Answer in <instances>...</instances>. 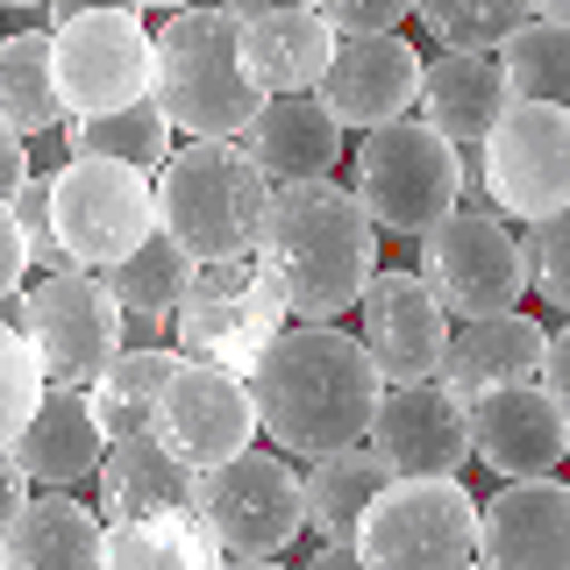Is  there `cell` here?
<instances>
[{
  "mask_svg": "<svg viewBox=\"0 0 570 570\" xmlns=\"http://www.w3.org/2000/svg\"><path fill=\"white\" fill-rule=\"evenodd\" d=\"M193 272H200V264H193L186 249L165 236V228H150V236H142L121 264H107L100 278L115 285V299L129 307V321H142V328H165V321L178 314V299H186Z\"/></svg>",
  "mask_w": 570,
  "mask_h": 570,
  "instance_id": "cell-31",
  "label": "cell"
},
{
  "mask_svg": "<svg viewBox=\"0 0 570 570\" xmlns=\"http://www.w3.org/2000/svg\"><path fill=\"white\" fill-rule=\"evenodd\" d=\"M463 421H471V456L499 478H557L570 456V421L542 392V379L478 392L463 400Z\"/></svg>",
  "mask_w": 570,
  "mask_h": 570,
  "instance_id": "cell-17",
  "label": "cell"
},
{
  "mask_svg": "<svg viewBox=\"0 0 570 570\" xmlns=\"http://www.w3.org/2000/svg\"><path fill=\"white\" fill-rule=\"evenodd\" d=\"M193 521L214 534L222 557H285L307 534V492L278 450H243L193 478Z\"/></svg>",
  "mask_w": 570,
  "mask_h": 570,
  "instance_id": "cell-10",
  "label": "cell"
},
{
  "mask_svg": "<svg viewBox=\"0 0 570 570\" xmlns=\"http://www.w3.org/2000/svg\"><path fill=\"white\" fill-rule=\"evenodd\" d=\"M0 121L14 136H50L58 121H71L58 100V36L50 29L0 36Z\"/></svg>",
  "mask_w": 570,
  "mask_h": 570,
  "instance_id": "cell-27",
  "label": "cell"
},
{
  "mask_svg": "<svg viewBox=\"0 0 570 570\" xmlns=\"http://www.w3.org/2000/svg\"><path fill=\"white\" fill-rule=\"evenodd\" d=\"M428 293L442 299L450 321H492L513 314L528 285V243L513 236L507 214H492L485 200H456L435 228L421 236V264Z\"/></svg>",
  "mask_w": 570,
  "mask_h": 570,
  "instance_id": "cell-6",
  "label": "cell"
},
{
  "mask_svg": "<svg viewBox=\"0 0 570 570\" xmlns=\"http://www.w3.org/2000/svg\"><path fill=\"white\" fill-rule=\"evenodd\" d=\"M8 450H14V463L29 471L36 492H71V485H86V478H100L107 428H100V414H94V392L50 385Z\"/></svg>",
  "mask_w": 570,
  "mask_h": 570,
  "instance_id": "cell-20",
  "label": "cell"
},
{
  "mask_svg": "<svg viewBox=\"0 0 570 570\" xmlns=\"http://www.w3.org/2000/svg\"><path fill=\"white\" fill-rule=\"evenodd\" d=\"M499 71H507L513 100H542V107H570V29L528 14L507 43L492 50Z\"/></svg>",
  "mask_w": 570,
  "mask_h": 570,
  "instance_id": "cell-33",
  "label": "cell"
},
{
  "mask_svg": "<svg viewBox=\"0 0 570 570\" xmlns=\"http://www.w3.org/2000/svg\"><path fill=\"white\" fill-rule=\"evenodd\" d=\"M14 222H22V243H29V264L36 272H71L65 249H58V228H50V178H22V193H14Z\"/></svg>",
  "mask_w": 570,
  "mask_h": 570,
  "instance_id": "cell-37",
  "label": "cell"
},
{
  "mask_svg": "<svg viewBox=\"0 0 570 570\" xmlns=\"http://www.w3.org/2000/svg\"><path fill=\"white\" fill-rule=\"evenodd\" d=\"M421 71H428V58L406 43L400 29H385V36H343L314 94L328 100V115L343 121V129L364 136V129H385V121L414 115V107H421Z\"/></svg>",
  "mask_w": 570,
  "mask_h": 570,
  "instance_id": "cell-16",
  "label": "cell"
},
{
  "mask_svg": "<svg viewBox=\"0 0 570 570\" xmlns=\"http://www.w3.org/2000/svg\"><path fill=\"white\" fill-rule=\"evenodd\" d=\"M285 299L272 293V278L257 272V257H228L200 264L171 314V343L193 364H222V371H257V356L272 350V335L285 328Z\"/></svg>",
  "mask_w": 570,
  "mask_h": 570,
  "instance_id": "cell-11",
  "label": "cell"
},
{
  "mask_svg": "<svg viewBox=\"0 0 570 570\" xmlns=\"http://www.w3.org/2000/svg\"><path fill=\"white\" fill-rule=\"evenodd\" d=\"M222 570H285V563H278V557H228Z\"/></svg>",
  "mask_w": 570,
  "mask_h": 570,
  "instance_id": "cell-47",
  "label": "cell"
},
{
  "mask_svg": "<svg viewBox=\"0 0 570 570\" xmlns=\"http://www.w3.org/2000/svg\"><path fill=\"white\" fill-rule=\"evenodd\" d=\"M29 499H36L29 471H22V463H14V450H0V534H8V521H14V513L29 507Z\"/></svg>",
  "mask_w": 570,
  "mask_h": 570,
  "instance_id": "cell-42",
  "label": "cell"
},
{
  "mask_svg": "<svg viewBox=\"0 0 570 570\" xmlns=\"http://www.w3.org/2000/svg\"><path fill=\"white\" fill-rule=\"evenodd\" d=\"M343 136L350 129L328 115L321 94H272L243 129V150L257 157V171L272 186H285V178H328L343 165Z\"/></svg>",
  "mask_w": 570,
  "mask_h": 570,
  "instance_id": "cell-21",
  "label": "cell"
},
{
  "mask_svg": "<svg viewBox=\"0 0 570 570\" xmlns=\"http://www.w3.org/2000/svg\"><path fill=\"white\" fill-rule=\"evenodd\" d=\"M513 107V86L499 71L492 50H442L435 65L421 71V107L414 115L428 121L435 136H450L463 157L492 136V121Z\"/></svg>",
  "mask_w": 570,
  "mask_h": 570,
  "instance_id": "cell-22",
  "label": "cell"
},
{
  "mask_svg": "<svg viewBox=\"0 0 570 570\" xmlns=\"http://www.w3.org/2000/svg\"><path fill=\"white\" fill-rule=\"evenodd\" d=\"M14 321L43 356L50 385H94L121 350H129V307L115 299V285L100 272H43L36 285H22Z\"/></svg>",
  "mask_w": 570,
  "mask_h": 570,
  "instance_id": "cell-9",
  "label": "cell"
},
{
  "mask_svg": "<svg viewBox=\"0 0 570 570\" xmlns=\"http://www.w3.org/2000/svg\"><path fill=\"white\" fill-rule=\"evenodd\" d=\"M150 435L165 442L178 463H193V471H214V463L257 450V392H249L243 371H222V364H178L165 400H157V421Z\"/></svg>",
  "mask_w": 570,
  "mask_h": 570,
  "instance_id": "cell-14",
  "label": "cell"
},
{
  "mask_svg": "<svg viewBox=\"0 0 570 570\" xmlns=\"http://www.w3.org/2000/svg\"><path fill=\"white\" fill-rule=\"evenodd\" d=\"M157 228L186 249L193 264H228L257 249L272 178L243 142H186L157 165Z\"/></svg>",
  "mask_w": 570,
  "mask_h": 570,
  "instance_id": "cell-4",
  "label": "cell"
},
{
  "mask_svg": "<svg viewBox=\"0 0 570 570\" xmlns=\"http://www.w3.org/2000/svg\"><path fill=\"white\" fill-rule=\"evenodd\" d=\"M236 22H249V14H272V8H314V0H222Z\"/></svg>",
  "mask_w": 570,
  "mask_h": 570,
  "instance_id": "cell-45",
  "label": "cell"
},
{
  "mask_svg": "<svg viewBox=\"0 0 570 570\" xmlns=\"http://www.w3.org/2000/svg\"><path fill=\"white\" fill-rule=\"evenodd\" d=\"M356 557L371 570H463L478 563V499L463 478H385L356 521Z\"/></svg>",
  "mask_w": 570,
  "mask_h": 570,
  "instance_id": "cell-8",
  "label": "cell"
},
{
  "mask_svg": "<svg viewBox=\"0 0 570 570\" xmlns=\"http://www.w3.org/2000/svg\"><path fill=\"white\" fill-rule=\"evenodd\" d=\"M129 8H165V14H178V8H193V0H129Z\"/></svg>",
  "mask_w": 570,
  "mask_h": 570,
  "instance_id": "cell-48",
  "label": "cell"
},
{
  "mask_svg": "<svg viewBox=\"0 0 570 570\" xmlns=\"http://www.w3.org/2000/svg\"><path fill=\"white\" fill-rule=\"evenodd\" d=\"M463 570H478V563H463Z\"/></svg>",
  "mask_w": 570,
  "mask_h": 570,
  "instance_id": "cell-51",
  "label": "cell"
},
{
  "mask_svg": "<svg viewBox=\"0 0 570 570\" xmlns=\"http://www.w3.org/2000/svg\"><path fill=\"white\" fill-rule=\"evenodd\" d=\"M50 228L71 272H107L157 228V186L136 165H94L71 157L50 171Z\"/></svg>",
  "mask_w": 570,
  "mask_h": 570,
  "instance_id": "cell-12",
  "label": "cell"
},
{
  "mask_svg": "<svg viewBox=\"0 0 570 570\" xmlns=\"http://www.w3.org/2000/svg\"><path fill=\"white\" fill-rule=\"evenodd\" d=\"M299 492H307V534H321V542H356L364 507L385 492V463L371 456L364 442H350V450H335V456H314L307 478H299Z\"/></svg>",
  "mask_w": 570,
  "mask_h": 570,
  "instance_id": "cell-29",
  "label": "cell"
},
{
  "mask_svg": "<svg viewBox=\"0 0 570 570\" xmlns=\"http://www.w3.org/2000/svg\"><path fill=\"white\" fill-rule=\"evenodd\" d=\"M228 557L214 534L186 513H136V521H107L100 570H222Z\"/></svg>",
  "mask_w": 570,
  "mask_h": 570,
  "instance_id": "cell-28",
  "label": "cell"
},
{
  "mask_svg": "<svg viewBox=\"0 0 570 570\" xmlns=\"http://www.w3.org/2000/svg\"><path fill=\"white\" fill-rule=\"evenodd\" d=\"M307 570H371V563L356 557V542H321L307 557Z\"/></svg>",
  "mask_w": 570,
  "mask_h": 570,
  "instance_id": "cell-43",
  "label": "cell"
},
{
  "mask_svg": "<svg viewBox=\"0 0 570 570\" xmlns=\"http://www.w3.org/2000/svg\"><path fill=\"white\" fill-rule=\"evenodd\" d=\"M29 171H36V165H29V136H14L8 121H0V200H14Z\"/></svg>",
  "mask_w": 570,
  "mask_h": 570,
  "instance_id": "cell-41",
  "label": "cell"
},
{
  "mask_svg": "<svg viewBox=\"0 0 570 570\" xmlns=\"http://www.w3.org/2000/svg\"><path fill=\"white\" fill-rule=\"evenodd\" d=\"M150 36H157L150 100L171 115V129L193 136V142H243V129L264 107V86L243 65V22L236 14L228 8H178Z\"/></svg>",
  "mask_w": 570,
  "mask_h": 570,
  "instance_id": "cell-3",
  "label": "cell"
},
{
  "mask_svg": "<svg viewBox=\"0 0 570 570\" xmlns=\"http://www.w3.org/2000/svg\"><path fill=\"white\" fill-rule=\"evenodd\" d=\"M542 343H549V328L528 321L521 307L492 314V321H456L435 385L456 392V400H478V392H492V385H528L534 371H542Z\"/></svg>",
  "mask_w": 570,
  "mask_h": 570,
  "instance_id": "cell-23",
  "label": "cell"
},
{
  "mask_svg": "<svg viewBox=\"0 0 570 570\" xmlns=\"http://www.w3.org/2000/svg\"><path fill=\"white\" fill-rule=\"evenodd\" d=\"M364 450L385 463V478H456L471 463V421L463 400L435 379L421 385H385L379 414L364 428Z\"/></svg>",
  "mask_w": 570,
  "mask_h": 570,
  "instance_id": "cell-15",
  "label": "cell"
},
{
  "mask_svg": "<svg viewBox=\"0 0 570 570\" xmlns=\"http://www.w3.org/2000/svg\"><path fill=\"white\" fill-rule=\"evenodd\" d=\"M478 570H570L563 478H499V492L478 499Z\"/></svg>",
  "mask_w": 570,
  "mask_h": 570,
  "instance_id": "cell-18",
  "label": "cell"
},
{
  "mask_svg": "<svg viewBox=\"0 0 570 570\" xmlns=\"http://www.w3.org/2000/svg\"><path fill=\"white\" fill-rule=\"evenodd\" d=\"M178 364H186L178 343H142V350H121L115 364L86 385V392H94V414L107 428V442H115V435H142V428L157 421V400H165V385H171Z\"/></svg>",
  "mask_w": 570,
  "mask_h": 570,
  "instance_id": "cell-30",
  "label": "cell"
},
{
  "mask_svg": "<svg viewBox=\"0 0 570 570\" xmlns=\"http://www.w3.org/2000/svg\"><path fill=\"white\" fill-rule=\"evenodd\" d=\"M521 243H528V285L557 314H570V207H557L549 222H534Z\"/></svg>",
  "mask_w": 570,
  "mask_h": 570,
  "instance_id": "cell-36",
  "label": "cell"
},
{
  "mask_svg": "<svg viewBox=\"0 0 570 570\" xmlns=\"http://www.w3.org/2000/svg\"><path fill=\"white\" fill-rule=\"evenodd\" d=\"M249 392H257V428L272 435V450L314 463L364 442L385 379L364 335L335 328V321H285L249 371Z\"/></svg>",
  "mask_w": 570,
  "mask_h": 570,
  "instance_id": "cell-1",
  "label": "cell"
},
{
  "mask_svg": "<svg viewBox=\"0 0 570 570\" xmlns=\"http://www.w3.org/2000/svg\"><path fill=\"white\" fill-rule=\"evenodd\" d=\"M94 8H121V0H43V29H65V22H79V14H94Z\"/></svg>",
  "mask_w": 570,
  "mask_h": 570,
  "instance_id": "cell-44",
  "label": "cell"
},
{
  "mask_svg": "<svg viewBox=\"0 0 570 570\" xmlns=\"http://www.w3.org/2000/svg\"><path fill=\"white\" fill-rule=\"evenodd\" d=\"M335 43L343 36L328 29L321 8H272V14H249L243 22V65L264 86V100L272 94H314L328 58H335Z\"/></svg>",
  "mask_w": 570,
  "mask_h": 570,
  "instance_id": "cell-25",
  "label": "cell"
},
{
  "mask_svg": "<svg viewBox=\"0 0 570 570\" xmlns=\"http://www.w3.org/2000/svg\"><path fill=\"white\" fill-rule=\"evenodd\" d=\"M193 463H178L165 442L142 435H115L100 456V521H136V513H186L193 507Z\"/></svg>",
  "mask_w": 570,
  "mask_h": 570,
  "instance_id": "cell-26",
  "label": "cell"
},
{
  "mask_svg": "<svg viewBox=\"0 0 570 570\" xmlns=\"http://www.w3.org/2000/svg\"><path fill=\"white\" fill-rule=\"evenodd\" d=\"M50 392L43 379V356L22 335V321H0V450L22 435V421L36 414V400Z\"/></svg>",
  "mask_w": 570,
  "mask_h": 570,
  "instance_id": "cell-35",
  "label": "cell"
},
{
  "mask_svg": "<svg viewBox=\"0 0 570 570\" xmlns=\"http://www.w3.org/2000/svg\"><path fill=\"white\" fill-rule=\"evenodd\" d=\"M528 8L542 14V22H563V29H570V0H528Z\"/></svg>",
  "mask_w": 570,
  "mask_h": 570,
  "instance_id": "cell-46",
  "label": "cell"
},
{
  "mask_svg": "<svg viewBox=\"0 0 570 570\" xmlns=\"http://www.w3.org/2000/svg\"><path fill=\"white\" fill-rule=\"evenodd\" d=\"M65 150L71 157H94V165H136L157 171L171 157V115L157 100L115 107V115H71L65 121Z\"/></svg>",
  "mask_w": 570,
  "mask_h": 570,
  "instance_id": "cell-32",
  "label": "cell"
},
{
  "mask_svg": "<svg viewBox=\"0 0 570 570\" xmlns=\"http://www.w3.org/2000/svg\"><path fill=\"white\" fill-rule=\"evenodd\" d=\"M414 14L442 50H499L534 8L528 0H414Z\"/></svg>",
  "mask_w": 570,
  "mask_h": 570,
  "instance_id": "cell-34",
  "label": "cell"
},
{
  "mask_svg": "<svg viewBox=\"0 0 570 570\" xmlns=\"http://www.w3.org/2000/svg\"><path fill=\"white\" fill-rule=\"evenodd\" d=\"M58 36V100L65 115H115V107L150 100L157 79V36L142 29V8H94Z\"/></svg>",
  "mask_w": 570,
  "mask_h": 570,
  "instance_id": "cell-13",
  "label": "cell"
},
{
  "mask_svg": "<svg viewBox=\"0 0 570 570\" xmlns=\"http://www.w3.org/2000/svg\"><path fill=\"white\" fill-rule=\"evenodd\" d=\"M463 200H485L507 222H549L557 207H570V107L542 100H513L492 121V136L478 142V165Z\"/></svg>",
  "mask_w": 570,
  "mask_h": 570,
  "instance_id": "cell-7",
  "label": "cell"
},
{
  "mask_svg": "<svg viewBox=\"0 0 570 570\" xmlns=\"http://www.w3.org/2000/svg\"><path fill=\"white\" fill-rule=\"evenodd\" d=\"M0 8H29V0H0Z\"/></svg>",
  "mask_w": 570,
  "mask_h": 570,
  "instance_id": "cell-49",
  "label": "cell"
},
{
  "mask_svg": "<svg viewBox=\"0 0 570 570\" xmlns=\"http://www.w3.org/2000/svg\"><path fill=\"white\" fill-rule=\"evenodd\" d=\"M534 379H542V392L563 406V421H570V314H563V328L542 343V371H534Z\"/></svg>",
  "mask_w": 570,
  "mask_h": 570,
  "instance_id": "cell-40",
  "label": "cell"
},
{
  "mask_svg": "<svg viewBox=\"0 0 570 570\" xmlns=\"http://www.w3.org/2000/svg\"><path fill=\"white\" fill-rule=\"evenodd\" d=\"M29 272L36 264H29V243H22V222H14V207L0 200V299H22Z\"/></svg>",
  "mask_w": 570,
  "mask_h": 570,
  "instance_id": "cell-39",
  "label": "cell"
},
{
  "mask_svg": "<svg viewBox=\"0 0 570 570\" xmlns=\"http://www.w3.org/2000/svg\"><path fill=\"white\" fill-rule=\"evenodd\" d=\"M364 350L371 364H379L385 385H421L442 371V350H450V314H442V299L428 293L421 272H379L364 285Z\"/></svg>",
  "mask_w": 570,
  "mask_h": 570,
  "instance_id": "cell-19",
  "label": "cell"
},
{
  "mask_svg": "<svg viewBox=\"0 0 570 570\" xmlns=\"http://www.w3.org/2000/svg\"><path fill=\"white\" fill-rule=\"evenodd\" d=\"M107 521L71 492H36L0 534V570H100Z\"/></svg>",
  "mask_w": 570,
  "mask_h": 570,
  "instance_id": "cell-24",
  "label": "cell"
},
{
  "mask_svg": "<svg viewBox=\"0 0 570 570\" xmlns=\"http://www.w3.org/2000/svg\"><path fill=\"white\" fill-rule=\"evenodd\" d=\"M29 8H43V0H29Z\"/></svg>",
  "mask_w": 570,
  "mask_h": 570,
  "instance_id": "cell-50",
  "label": "cell"
},
{
  "mask_svg": "<svg viewBox=\"0 0 570 570\" xmlns=\"http://www.w3.org/2000/svg\"><path fill=\"white\" fill-rule=\"evenodd\" d=\"M463 186H471V157L414 115L385 121V129H364V142H356L350 193L379 222V236H428L463 200Z\"/></svg>",
  "mask_w": 570,
  "mask_h": 570,
  "instance_id": "cell-5",
  "label": "cell"
},
{
  "mask_svg": "<svg viewBox=\"0 0 570 570\" xmlns=\"http://www.w3.org/2000/svg\"><path fill=\"white\" fill-rule=\"evenodd\" d=\"M335 36H385L414 14V0H314Z\"/></svg>",
  "mask_w": 570,
  "mask_h": 570,
  "instance_id": "cell-38",
  "label": "cell"
},
{
  "mask_svg": "<svg viewBox=\"0 0 570 570\" xmlns=\"http://www.w3.org/2000/svg\"><path fill=\"white\" fill-rule=\"evenodd\" d=\"M249 257L293 321H343L379 278V222L335 178H285L272 186Z\"/></svg>",
  "mask_w": 570,
  "mask_h": 570,
  "instance_id": "cell-2",
  "label": "cell"
}]
</instances>
